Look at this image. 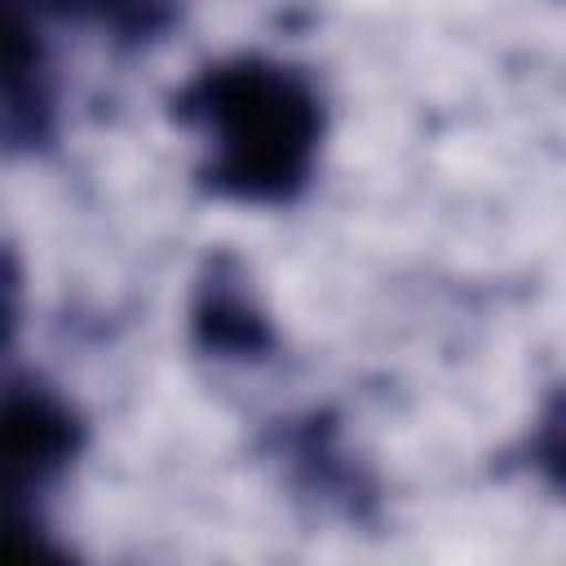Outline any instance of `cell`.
I'll list each match as a JSON object with an SVG mask.
<instances>
[{"mask_svg":"<svg viewBox=\"0 0 566 566\" xmlns=\"http://www.w3.org/2000/svg\"><path fill=\"white\" fill-rule=\"evenodd\" d=\"M195 111L212 133V181L243 199H287L318 146V102L265 62L217 66L195 88Z\"/></svg>","mask_w":566,"mask_h":566,"instance_id":"cell-1","label":"cell"},{"mask_svg":"<svg viewBox=\"0 0 566 566\" xmlns=\"http://www.w3.org/2000/svg\"><path fill=\"white\" fill-rule=\"evenodd\" d=\"M9 438V464L13 478H49L57 473L75 451V420L44 394H13L4 416Z\"/></svg>","mask_w":566,"mask_h":566,"instance_id":"cell-2","label":"cell"},{"mask_svg":"<svg viewBox=\"0 0 566 566\" xmlns=\"http://www.w3.org/2000/svg\"><path fill=\"white\" fill-rule=\"evenodd\" d=\"M199 332H203V340L217 345V349H239V354H248V349H261V345H265L261 318H256L234 292H208V301H203V310H199Z\"/></svg>","mask_w":566,"mask_h":566,"instance_id":"cell-3","label":"cell"},{"mask_svg":"<svg viewBox=\"0 0 566 566\" xmlns=\"http://www.w3.org/2000/svg\"><path fill=\"white\" fill-rule=\"evenodd\" d=\"M539 464L548 469L553 482L566 486V398L553 407V416L544 420V433H539Z\"/></svg>","mask_w":566,"mask_h":566,"instance_id":"cell-4","label":"cell"}]
</instances>
